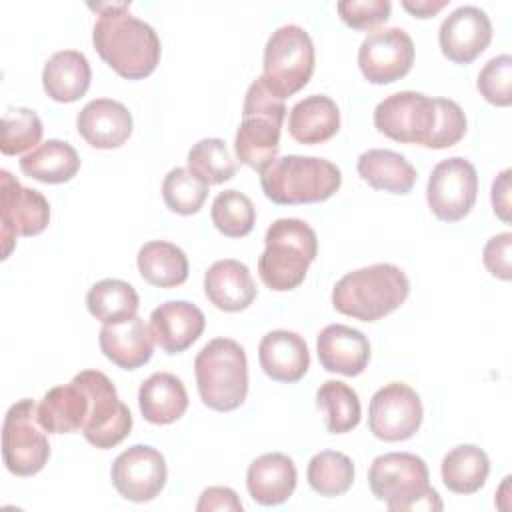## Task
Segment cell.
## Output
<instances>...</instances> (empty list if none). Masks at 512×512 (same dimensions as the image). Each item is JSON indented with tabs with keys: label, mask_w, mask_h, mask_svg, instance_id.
Returning a JSON list of instances; mask_svg holds the SVG:
<instances>
[{
	"label": "cell",
	"mask_w": 512,
	"mask_h": 512,
	"mask_svg": "<svg viewBox=\"0 0 512 512\" xmlns=\"http://www.w3.org/2000/svg\"><path fill=\"white\" fill-rule=\"evenodd\" d=\"M88 8L98 14L92 44L100 58L126 80L150 76L162 50L154 28L128 12L130 2H90Z\"/></svg>",
	"instance_id": "cell-1"
},
{
	"label": "cell",
	"mask_w": 512,
	"mask_h": 512,
	"mask_svg": "<svg viewBox=\"0 0 512 512\" xmlns=\"http://www.w3.org/2000/svg\"><path fill=\"white\" fill-rule=\"evenodd\" d=\"M410 294L406 274L390 262L344 274L332 288V306L350 318L376 322L404 304Z\"/></svg>",
	"instance_id": "cell-2"
},
{
	"label": "cell",
	"mask_w": 512,
	"mask_h": 512,
	"mask_svg": "<svg viewBox=\"0 0 512 512\" xmlns=\"http://www.w3.org/2000/svg\"><path fill=\"white\" fill-rule=\"evenodd\" d=\"M264 244L266 248L258 258L262 282L274 292L300 286L318 254V238L312 226L300 218H278L268 226Z\"/></svg>",
	"instance_id": "cell-3"
},
{
	"label": "cell",
	"mask_w": 512,
	"mask_h": 512,
	"mask_svg": "<svg viewBox=\"0 0 512 512\" xmlns=\"http://www.w3.org/2000/svg\"><path fill=\"white\" fill-rule=\"evenodd\" d=\"M342 172L318 156L288 154L276 158L260 172V186L274 204H314L338 192Z\"/></svg>",
	"instance_id": "cell-4"
},
{
	"label": "cell",
	"mask_w": 512,
	"mask_h": 512,
	"mask_svg": "<svg viewBox=\"0 0 512 512\" xmlns=\"http://www.w3.org/2000/svg\"><path fill=\"white\" fill-rule=\"evenodd\" d=\"M426 462L412 452H388L372 460L368 486L390 512L442 510V500L430 488Z\"/></svg>",
	"instance_id": "cell-5"
},
{
	"label": "cell",
	"mask_w": 512,
	"mask_h": 512,
	"mask_svg": "<svg viewBox=\"0 0 512 512\" xmlns=\"http://www.w3.org/2000/svg\"><path fill=\"white\" fill-rule=\"evenodd\" d=\"M284 116V100L266 86L262 76H258L246 90L242 122L234 138V150L242 164L262 172L276 160Z\"/></svg>",
	"instance_id": "cell-6"
},
{
	"label": "cell",
	"mask_w": 512,
	"mask_h": 512,
	"mask_svg": "<svg viewBox=\"0 0 512 512\" xmlns=\"http://www.w3.org/2000/svg\"><path fill=\"white\" fill-rule=\"evenodd\" d=\"M200 400L216 410L230 412L242 406L248 394V360L232 338L210 340L194 360Z\"/></svg>",
	"instance_id": "cell-7"
},
{
	"label": "cell",
	"mask_w": 512,
	"mask_h": 512,
	"mask_svg": "<svg viewBox=\"0 0 512 512\" xmlns=\"http://www.w3.org/2000/svg\"><path fill=\"white\" fill-rule=\"evenodd\" d=\"M264 82L278 96L300 92L314 72V44L298 24L276 28L264 46Z\"/></svg>",
	"instance_id": "cell-8"
},
{
	"label": "cell",
	"mask_w": 512,
	"mask_h": 512,
	"mask_svg": "<svg viewBox=\"0 0 512 512\" xmlns=\"http://www.w3.org/2000/svg\"><path fill=\"white\" fill-rule=\"evenodd\" d=\"M38 422V406L30 398L14 402L2 424V460L14 476L38 474L50 458V444Z\"/></svg>",
	"instance_id": "cell-9"
},
{
	"label": "cell",
	"mask_w": 512,
	"mask_h": 512,
	"mask_svg": "<svg viewBox=\"0 0 512 512\" xmlns=\"http://www.w3.org/2000/svg\"><path fill=\"white\" fill-rule=\"evenodd\" d=\"M74 380L86 390L90 400L82 428L84 438L100 450L118 446L132 430V414L118 398L112 380L100 370H82Z\"/></svg>",
	"instance_id": "cell-10"
},
{
	"label": "cell",
	"mask_w": 512,
	"mask_h": 512,
	"mask_svg": "<svg viewBox=\"0 0 512 512\" xmlns=\"http://www.w3.org/2000/svg\"><path fill=\"white\" fill-rule=\"evenodd\" d=\"M438 122L436 98L402 90L386 96L374 110V126L380 134L402 144L428 146Z\"/></svg>",
	"instance_id": "cell-11"
},
{
	"label": "cell",
	"mask_w": 512,
	"mask_h": 512,
	"mask_svg": "<svg viewBox=\"0 0 512 512\" xmlns=\"http://www.w3.org/2000/svg\"><path fill=\"white\" fill-rule=\"evenodd\" d=\"M478 194V174L470 160L454 156L432 168L426 200L432 214L442 222H458L470 214Z\"/></svg>",
	"instance_id": "cell-12"
},
{
	"label": "cell",
	"mask_w": 512,
	"mask_h": 512,
	"mask_svg": "<svg viewBox=\"0 0 512 512\" xmlns=\"http://www.w3.org/2000/svg\"><path fill=\"white\" fill-rule=\"evenodd\" d=\"M2 244L6 260L18 236H36L50 222V204L42 192L22 186L8 170H0Z\"/></svg>",
	"instance_id": "cell-13"
},
{
	"label": "cell",
	"mask_w": 512,
	"mask_h": 512,
	"mask_svg": "<svg viewBox=\"0 0 512 512\" xmlns=\"http://www.w3.org/2000/svg\"><path fill=\"white\" fill-rule=\"evenodd\" d=\"M422 402L414 388L404 382L382 386L368 406V428L384 442H402L412 438L422 424Z\"/></svg>",
	"instance_id": "cell-14"
},
{
	"label": "cell",
	"mask_w": 512,
	"mask_h": 512,
	"mask_svg": "<svg viewBox=\"0 0 512 512\" xmlns=\"http://www.w3.org/2000/svg\"><path fill=\"white\" fill-rule=\"evenodd\" d=\"M414 64V42L402 28L370 32L358 48V66L370 84H390L404 78Z\"/></svg>",
	"instance_id": "cell-15"
},
{
	"label": "cell",
	"mask_w": 512,
	"mask_h": 512,
	"mask_svg": "<svg viewBox=\"0 0 512 512\" xmlns=\"http://www.w3.org/2000/svg\"><path fill=\"white\" fill-rule=\"evenodd\" d=\"M164 456L146 444H134L120 452L110 468V480L116 492L130 502L154 500L166 484Z\"/></svg>",
	"instance_id": "cell-16"
},
{
	"label": "cell",
	"mask_w": 512,
	"mask_h": 512,
	"mask_svg": "<svg viewBox=\"0 0 512 512\" xmlns=\"http://www.w3.org/2000/svg\"><path fill=\"white\" fill-rule=\"evenodd\" d=\"M492 40V24L478 6H460L450 12L438 30L442 54L454 64H470Z\"/></svg>",
	"instance_id": "cell-17"
},
{
	"label": "cell",
	"mask_w": 512,
	"mask_h": 512,
	"mask_svg": "<svg viewBox=\"0 0 512 512\" xmlns=\"http://www.w3.org/2000/svg\"><path fill=\"white\" fill-rule=\"evenodd\" d=\"M204 312L186 300H170L150 314V332L154 342L168 354H180L190 348L204 332Z\"/></svg>",
	"instance_id": "cell-18"
},
{
	"label": "cell",
	"mask_w": 512,
	"mask_h": 512,
	"mask_svg": "<svg viewBox=\"0 0 512 512\" xmlns=\"http://www.w3.org/2000/svg\"><path fill=\"white\" fill-rule=\"evenodd\" d=\"M76 128L92 148L112 150L130 138L132 114L118 100L96 98L78 112Z\"/></svg>",
	"instance_id": "cell-19"
},
{
	"label": "cell",
	"mask_w": 512,
	"mask_h": 512,
	"mask_svg": "<svg viewBox=\"0 0 512 512\" xmlns=\"http://www.w3.org/2000/svg\"><path fill=\"white\" fill-rule=\"evenodd\" d=\"M318 360L324 370L342 376H358L370 360V342L364 332L346 324H328L316 340Z\"/></svg>",
	"instance_id": "cell-20"
},
{
	"label": "cell",
	"mask_w": 512,
	"mask_h": 512,
	"mask_svg": "<svg viewBox=\"0 0 512 512\" xmlns=\"http://www.w3.org/2000/svg\"><path fill=\"white\" fill-rule=\"evenodd\" d=\"M98 340L104 356L118 368L136 370L152 358L154 338L140 316L104 324Z\"/></svg>",
	"instance_id": "cell-21"
},
{
	"label": "cell",
	"mask_w": 512,
	"mask_h": 512,
	"mask_svg": "<svg viewBox=\"0 0 512 512\" xmlns=\"http://www.w3.org/2000/svg\"><path fill=\"white\" fill-rule=\"evenodd\" d=\"M258 360L268 378L292 384L308 372L310 352L300 334L290 330H272L260 340Z\"/></svg>",
	"instance_id": "cell-22"
},
{
	"label": "cell",
	"mask_w": 512,
	"mask_h": 512,
	"mask_svg": "<svg viewBox=\"0 0 512 512\" xmlns=\"http://www.w3.org/2000/svg\"><path fill=\"white\" fill-rule=\"evenodd\" d=\"M204 294L218 310L240 312L256 298V284L246 264L234 258L216 260L204 274Z\"/></svg>",
	"instance_id": "cell-23"
},
{
	"label": "cell",
	"mask_w": 512,
	"mask_h": 512,
	"mask_svg": "<svg viewBox=\"0 0 512 512\" xmlns=\"http://www.w3.org/2000/svg\"><path fill=\"white\" fill-rule=\"evenodd\" d=\"M296 480V466L292 458L282 452L258 456L246 472L248 494L262 506H278L286 502L296 488Z\"/></svg>",
	"instance_id": "cell-24"
},
{
	"label": "cell",
	"mask_w": 512,
	"mask_h": 512,
	"mask_svg": "<svg viewBox=\"0 0 512 512\" xmlns=\"http://www.w3.org/2000/svg\"><path fill=\"white\" fill-rule=\"evenodd\" d=\"M90 400L72 378L70 384L50 388L38 404V422L48 434H70L84 428Z\"/></svg>",
	"instance_id": "cell-25"
},
{
	"label": "cell",
	"mask_w": 512,
	"mask_h": 512,
	"mask_svg": "<svg viewBox=\"0 0 512 512\" xmlns=\"http://www.w3.org/2000/svg\"><path fill=\"white\" fill-rule=\"evenodd\" d=\"M90 80V62L78 50L54 52L42 70L44 92L54 102H76L88 92Z\"/></svg>",
	"instance_id": "cell-26"
},
{
	"label": "cell",
	"mask_w": 512,
	"mask_h": 512,
	"mask_svg": "<svg viewBox=\"0 0 512 512\" xmlns=\"http://www.w3.org/2000/svg\"><path fill=\"white\" fill-rule=\"evenodd\" d=\"M138 406L150 424H172L188 408V392L182 380L170 372H154L138 390Z\"/></svg>",
	"instance_id": "cell-27"
},
{
	"label": "cell",
	"mask_w": 512,
	"mask_h": 512,
	"mask_svg": "<svg viewBox=\"0 0 512 512\" xmlns=\"http://www.w3.org/2000/svg\"><path fill=\"white\" fill-rule=\"evenodd\" d=\"M340 110L330 96L312 94L296 102L288 116V132L300 144H322L336 136Z\"/></svg>",
	"instance_id": "cell-28"
},
{
	"label": "cell",
	"mask_w": 512,
	"mask_h": 512,
	"mask_svg": "<svg viewBox=\"0 0 512 512\" xmlns=\"http://www.w3.org/2000/svg\"><path fill=\"white\" fill-rule=\"evenodd\" d=\"M356 170L364 182L374 190L392 194H408L416 184L414 166L398 152L386 148H372L358 156Z\"/></svg>",
	"instance_id": "cell-29"
},
{
	"label": "cell",
	"mask_w": 512,
	"mask_h": 512,
	"mask_svg": "<svg viewBox=\"0 0 512 512\" xmlns=\"http://www.w3.org/2000/svg\"><path fill=\"white\" fill-rule=\"evenodd\" d=\"M20 170L44 184H62L80 170V156L64 140H46L20 158Z\"/></svg>",
	"instance_id": "cell-30"
},
{
	"label": "cell",
	"mask_w": 512,
	"mask_h": 512,
	"mask_svg": "<svg viewBox=\"0 0 512 512\" xmlns=\"http://www.w3.org/2000/svg\"><path fill=\"white\" fill-rule=\"evenodd\" d=\"M140 276L158 288H174L188 278V258L182 248L166 240L146 242L136 256Z\"/></svg>",
	"instance_id": "cell-31"
},
{
	"label": "cell",
	"mask_w": 512,
	"mask_h": 512,
	"mask_svg": "<svg viewBox=\"0 0 512 512\" xmlns=\"http://www.w3.org/2000/svg\"><path fill=\"white\" fill-rule=\"evenodd\" d=\"M444 486L454 494L478 492L490 474V460L486 452L474 444L452 448L440 466Z\"/></svg>",
	"instance_id": "cell-32"
},
{
	"label": "cell",
	"mask_w": 512,
	"mask_h": 512,
	"mask_svg": "<svg viewBox=\"0 0 512 512\" xmlns=\"http://www.w3.org/2000/svg\"><path fill=\"white\" fill-rule=\"evenodd\" d=\"M86 306L102 324H114L136 316L140 298L132 284L118 278H104L88 290Z\"/></svg>",
	"instance_id": "cell-33"
},
{
	"label": "cell",
	"mask_w": 512,
	"mask_h": 512,
	"mask_svg": "<svg viewBox=\"0 0 512 512\" xmlns=\"http://www.w3.org/2000/svg\"><path fill=\"white\" fill-rule=\"evenodd\" d=\"M316 404L326 416V428L332 434H344L358 426L362 408L356 390L346 382L326 380L316 392Z\"/></svg>",
	"instance_id": "cell-34"
},
{
	"label": "cell",
	"mask_w": 512,
	"mask_h": 512,
	"mask_svg": "<svg viewBox=\"0 0 512 512\" xmlns=\"http://www.w3.org/2000/svg\"><path fill=\"white\" fill-rule=\"evenodd\" d=\"M306 478L316 494L326 498L342 496L354 482V464L342 452L322 450L310 458Z\"/></svg>",
	"instance_id": "cell-35"
},
{
	"label": "cell",
	"mask_w": 512,
	"mask_h": 512,
	"mask_svg": "<svg viewBox=\"0 0 512 512\" xmlns=\"http://www.w3.org/2000/svg\"><path fill=\"white\" fill-rule=\"evenodd\" d=\"M188 170L196 174L202 182L222 184L234 178L238 166L220 138H202L188 152Z\"/></svg>",
	"instance_id": "cell-36"
},
{
	"label": "cell",
	"mask_w": 512,
	"mask_h": 512,
	"mask_svg": "<svg viewBox=\"0 0 512 512\" xmlns=\"http://www.w3.org/2000/svg\"><path fill=\"white\" fill-rule=\"evenodd\" d=\"M210 218L220 234L228 238H242L252 232L256 210L246 194L238 190H224L214 198Z\"/></svg>",
	"instance_id": "cell-37"
},
{
	"label": "cell",
	"mask_w": 512,
	"mask_h": 512,
	"mask_svg": "<svg viewBox=\"0 0 512 512\" xmlns=\"http://www.w3.org/2000/svg\"><path fill=\"white\" fill-rule=\"evenodd\" d=\"M208 196V184L188 168H172L162 182V198L170 212L190 216L196 214Z\"/></svg>",
	"instance_id": "cell-38"
},
{
	"label": "cell",
	"mask_w": 512,
	"mask_h": 512,
	"mask_svg": "<svg viewBox=\"0 0 512 512\" xmlns=\"http://www.w3.org/2000/svg\"><path fill=\"white\" fill-rule=\"evenodd\" d=\"M42 120L30 108H8L2 114L0 126V150L6 156L32 150L42 138Z\"/></svg>",
	"instance_id": "cell-39"
},
{
	"label": "cell",
	"mask_w": 512,
	"mask_h": 512,
	"mask_svg": "<svg viewBox=\"0 0 512 512\" xmlns=\"http://www.w3.org/2000/svg\"><path fill=\"white\" fill-rule=\"evenodd\" d=\"M478 92L486 102L506 108L512 104V58L500 54L490 58L478 74Z\"/></svg>",
	"instance_id": "cell-40"
},
{
	"label": "cell",
	"mask_w": 512,
	"mask_h": 512,
	"mask_svg": "<svg viewBox=\"0 0 512 512\" xmlns=\"http://www.w3.org/2000/svg\"><path fill=\"white\" fill-rule=\"evenodd\" d=\"M342 22L354 30H370L390 18L388 0H342L336 4Z\"/></svg>",
	"instance_id": "cell-41"
},
{
	"label": "cell",
	"mask_w": 512,
	"mask_h": 512,
	"mask_svg": "<svg viewBox=\"0 0 512 512\" xmlns=\"http://www.w3.org/2000/svg\"><path fill=\"white\" fill-rule=\"evenodd\" d=\"M436 106H438V122H436L432 140L428 142L426 148H434V150L450 148L464 138L466 116H464V110L454 100L436 98Z\"/></svg>",
	"instance_id": "cell-42"
},
{
	"label": "cell",
	"mask_w": 512,
	"mask_h": 512,
	"mask_svg": "<svg viewBox=\"0 0 512 512\" xmlns=\"http://www.w3.org/2000/svg\"><path fill=\"white\" fill-rule=\"evenodd\" d=\"M510 252H512V234L502 232L492 236L482 252V260L486 270L500 278V280H510L512 276V262H510Z\"/></svg>",
	"instance_id": "cell-43"
},
{
	"label": "cell",
	"mask_w": 512,
	"mask_h": 512,
	"mask_svg": "<svg viewBox=\"0 0 512 512\" xmlns=\"http://www.w3.org/2000/svg\"><path fill=\"white\" fill-rule=\"evenodd\" d=\"M198 512H210V510H230V512H242V502L238 494L228 486H210L200 494V500L196 504Z\"/></svg>",
	"instance_id": "cell-44"
},
{
	"label": "cell",
	"mask_w": 512,
	"mask_h": 512,
	"mask_svg": "<svg viewBox=\"0 0 512 512\" xmlns=\"http://www.w3.org/2000/svg\"><path fill=\"white\" fill-rule=\"evenodd\" d=\"M510 174V168H506L492 182V208L504 222H510Z\"/></svg>",
	"instance_id": "cell-45"
},
{
	"label": "cell",
	"mask_w": 512,
	"mask_h": 512,
	"mask_svg": "<svg viewBox=\"0 0 512 512\" xmlns=\"http://www.w3.org/2000/svg\"><path fill=\"white\" fill-rule=\"evenodd\" d=\"M446 4L448 0H402V8L416 18H430Z\"/></svg>",
	"instance_id": "cell-46"
}]
</instances>
